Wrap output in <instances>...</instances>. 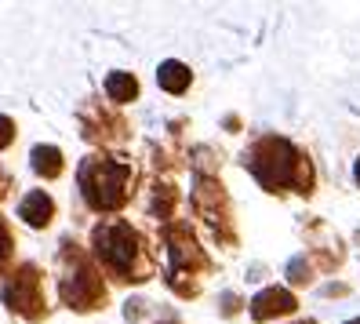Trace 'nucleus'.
I'll return each instance as SVG.
<instances>
[{
    "label": "nucleus",
    "mask_w": 360,
    "mask_h": 324,
    "mask_svg": "<svg viewBox=\"0 0 360 324\" xmlns=\"http://www.w3.org/2000/svg\"><path fill=\"white\" fill-rule=\"evenodd\" d=\"M157 84H160L167 95H182L189 84H193V73H189L186 62L167 58V62H160V70H157Z\"/></svg>",
    "instance_id": "nucleus-10"
},
{
    "label": "nucleus",
    "mask_w": 360,
    "mask_h": 324,
    "mask_svg": "<svg viewBox=\"0 0 360 324\" xmlns=\"http://www.w3.org/2000/svg\"><path fill=\"white\" fill-rule=\"evenodd\" d=\"M30 164L40 179H58L62 175V164H66V157H62L58 146H33L30 154Z\"/></svg>",
    "instance_id": "nucleus-11"
},
{
    "label": "nucleus",
    "mask_w": 360,
    "mask_h": 324,
    "mask_svg": "<svg viewBox=\"0 0 360 324\" xmlns=\"http://www.w3.org/2000/svg\"><path fill=\"white\" fill-rule=\"evenodd\" d=\"M321 292H324V295H328V299H335V295H346V292H349V288H346V285H324V288H321Z\"/></svg>",
    "instance_id": "nucleus-20"
},
{
    "label": "nucleus",
    "mask_w": 360,
    "mask_h": 324,
    "mask_svg": "<svg viewBox=\"0 0 360 324\" xmlns=\"http://www.w3.org/2000/svg\"><path fill=\"white\" fill-rule=\"evenodd\" d=\"M193 204H197V211L204 215V219L215 226V233L222 237V226L229 223V197H226L222 182H219V179H211V175H197Z\"/></svg>",
    "instance_id": "nucleus-7"
},
{
    "label": "nucleus",
    "mask_w": 360,
    "mask_h": 324,
    "mask_svg": "<svg viewBox=\"0 0 360 324\" xmlns=\"http://www.w3.org/2000/svg\"><path fill=\"white\" fill-rule=\"evenodd\" d=\"M346 324H360V317H356V320H346Z\"/></svg>",
    "instance_id": "nucleus-25"
},
{
    "label": "nucleus",
    "mask_w": 360,
    "mask_h": 324,
    "mask_svg": "<svg viewBox=\"0 0 360 324\" xmlns=\"http://www.w3.org/2000/svg\"><path fill=\"white\" fill-rule=\"evenodd\" d=\"M91 248L113 280H128V285L150 280V255H146L142 237L131 223H124V219L98 223L91 233Z\"/></svg>",
    "instance_id": "nucleus-2"
},
{
    "label": "nucleus",
    "mask_w": 360,
    "mask_h": 324,
    "mask_svg": "<svg viewBox=\"0 0 360 324\" xmlns=\"http://www.w3.org/2000/svg\"><path fill=\"white\" fill-rule=\"evenodd\" d=\"M4 302L15 310V313H22V317H30V320H40L48 313V306H44V292H40V266H33V263H22L8 280H4Z\"/></svg>",
    "instance_id": "nucleus-6"
},
{
    "label": "nucleus",
    "mask_w": 360,
    "mask_h": 324,
    "mask_svg": "<svg viewBox=\"0 0 360 324\" xmlns=\"http://www.w3.org/2000/svg\"><path fill=\"white\" fill-rule=\"evenodd\" d=\"M62 258L70 263V270H66V277H62V285H58V299L66 302L70 310H77V313H84V310H102V302H105L102 277H98V270L88 263V255L77 248L73 237H66V241H62Z\"/></svg>",
    "instance_id": "nucleus-4"
},
{
    "label": "nucleus",
    "mask_w": 360,
    "mask_h": 324,
    "mask_svg": "<svg viewBox=\"0 0 360 324\" xmlns=\"http://www.w3.org/2000/svg\"><path fill=\"white\" fill-rule=\"evenodd\" d=\"M167 251H172V288L179 292V295H197V273H204L207 270V255H204V248L193 241V230L189 226H172L167 230Z\"/></svg>",
    "instance_id": "nucleus-5"
},
{
    "label": "nucleus",
    "mask_w": 360,
    "mask_h": 324,
    "mask_svg": "<svg viewBox=\"0 0 360 324\" xmlns=\"http://www.w3.org/2000/svg\"><path fill=\"white\" fill-rule=\"evenodd\" d=\"M18 219H22L26 226H33V230H44V226L55 219V201H51V193L30 189L26 197L18 201Z\"/></svg>",
    "instance_id": "nucleus-9"
},
{
    "label": "nucleus",
    "mask_w": 360,
    "mask_h": 324,
    "mask_svg": "<svg viewBox=\"0 0 360 324\" xmlns=\"http://www.w3.org/2000/svg\"><path fill=\"white\" fill-rule=\"evenodd\" d=\"M15 142V120L0 113V149H8Z\"/></svg>",
    "instance_id": "nucleus-18"
},
{
    "label": "nucleus",
    "mask_w": 360,
    "mask_h": 324,
    "mask_svg": "<svg viewBox=\"0 0 360 324\" xmlns=\"http://www.w3.org/2000/svg\"><path fill=\"white\" fill-rule=\"evenodd\" d=\"M142 313H150V302H146V299H128V302H124V317H128V320H139Z\"/></svg>",
    "instance_id": "nucleus-17"
},
{
    "label": "nucleus",
    "mask_w": 360,
    "mask_h": 324,
    "mask_svg": "<svg viewBox=\"0 0 360 324\" xmlns=\"http://www.w3.org/2000/svg\"><path fill=\"white\" fill-rule=\"evenodd\" d=\"M11 251H15L11 230H8V223H4V219H0V270H4V266L11 263Z\"/></svg>",
    "instance_id": "nucleus-16"
},
{
    "label": "nucleus",
    "mask_w": 360,
    "mask_h": 324,
    "mask_svg": "<svg viewBox=\"0 0 360 324\" xmlns=\"http://www.w3.org/2000/svg\"><path fill=\"white\" fill-rule=\"evenodd\" d=\"M222 124H226V127H229V132H237V127H240V117H226V120H222Z\"/></svg>",
    "instance_id": "nucleus-22"
},
{
    "label": "nucleus",
    "mask_w": 360,
    "mask_h": 324,
    "mask_svg": "<svg viewBox=\"0 0 360 324\" xmlns=\"http://www.w3.org/2000/svg\"><path fill=\"white\" fill-rule=\"evenodd\" d=\"M288 285H295V288L313 285V263L306 255H299V258H291V263H288Z\"/></svg>",
    "instance_id": "nucleus-15"
},
{
    "label": "nucleus",
    "mask_w": 360,
    "mask_h": 324,
    "mask_svg": "<svg viewBox=\"0 0 360 324\" xmlns=\"http://www.w3.org/2000/svg\"><path fill=\"white\" fill-rule=\"evenodd\" d=\"M77 182L95 211H117L131 197V164L117 157H88L77 171Z\"/></svg>",
    "instance_id": "nucleus-3"
},
{
    "label": "nucleus",
    "mask_w": 360,
    "mask_h": 324,
    "mask_svg": "<svg viewBox=\"0 0 360 324\" xmlns=\"http://www.w3.org/2000/svg\"><path fill=\"white\" fill-rule=\"evenodd\" d=\"M88 135L91 142H113V139H120L124 135V124L113 117V113H105V110H95L91 117H88Z\"/></svg>",
    "instance_id": "nucleus-12"
},
{
    "label": "nucleus",
    "mask_w": 360,
    "mask_h": 324,
    "mask_svg": "<svg viewBox=\"0 0 360 324\" xmlns=\"http://www.w3.org/2000/svg\"><path fill=\"white\" fill-rule=\"evenodd\" d=\"M299 324H316V320H299Z\"/></svg>",
    "instance_id": "nucleus-24"
},
{
    "label": "nucleus",
    "mask_w": 360,
    "mask_h": 324,
    "mask_svg": "<svg viewBox=\"0 0 360 324\" xmlns=\"http://www.w3.org/2000/svg\"><path fill=\"white\" fill-rule=\"evenodd\" d=\"M240 313V295H222V317Z\"/></svg>",
    "instance_id": "nucleus-19"
},
{
    "label": "nucleus",
    "mask_w": 360,
    "mask_h": 324,
    "mask_svg": "<svg viewBox=\"0 0 360 324\" xmlns=\"http://www.w3.org/2000/svg\"><path fill=\"white\" fill-rule=\"evenodd\" d=\"M105 95H110L117 106H124V102H135V99H139V80H135L131 73L117 70V73L105 77Z\"/></svg>",
    "instance_id": "nucleus-13"
},
{
    "label": "nucleus",
    "mask_w": 360,
    "mask_h": 324,
    "mask_svg": "<svg viewBox=\"0 0 360 324\" xmlns=\"http://www.w3.org/2000/svg\"><path fill=\"white\" fill-rule=\"evenodd\" d=\"M353 179H356V186H360V157H356V168H353Z\"/></svg>",
    "instance_id": "nucleus-23"
},
{
    "label": "nucleus",
    "mask_w": 360,
    "mask_h": 324,
    "mask_svg": "<svg viewBox=\"0 0 360 324\" xmlns=\"http://www.w3.org/2000/svg\"><path fill=\"white\" fill-rule=\"evenodd\" d=\"M175 201H179V189H175V186H167V182H157L150 211L157 215V219H167V215H172V208H175Z\"/></svg>",
    "instance_id": "nucleus-14"
},
{
    "label": "nucleus",
    "mask_w": 360,
    "mask_h": 324,
    "mask_svg": "<svg viewBox=\"0 0 360 324\" xmlns=\"http://www.w3.org/2000/svg\"><path fill=\"white\" fill-rule=\"evenodd\" d=\"M299 310V299H295L291 288H262L255 299H251V317L259 324L277 320V317H291Z\"/></svg>",
    "instance_id": "nucleus-8"
},
{
    "label": "nucleus",
    "mask_w": 360,
    "mask_h": 324,
    "mask_svg": "<svg viewBox=\"0 0 360 324\" xmlns=\"http://www.w3.org/2000/svg\"><path fill=\"white\" fill-rule=\"evenodd\" d=\"M164 324H175V320H164Z\"/></svg>",
    "instance_id": "nucleus-26"
},
{
    "label": "nucleus",
    "mask_w": 360,
    "mask_h": 324,
    "mask_svg": "<svg viewBox=\"0 0 360 324\" xmlns=\"http://www.w3.org/2000/svg\"><path fill=\"white\" fill-rule=\"evenodd\" d=\"M244 164L248 171L262 182V189L269 193H302V197H309L313 193V164L309 157L302 154L299 146H291L288 139L281 135H262L255 146L244 154Z\"/></svg>",
    "instance_id": "nucleus-1"
},
{
    "label": "nucleus",
    "mask_w": 360,
    "mask_h": 324,
    "mask_svg": "<svg viewBox=\"0 0 360 324\" xmlns=\"http://www.w3.org/2000/svg\"><path fill=\"white\" fill-rule=\"evenodd\" d=\"M8 189H11V179H8V171H0V201L8 197Z\"/></svg>",
    "instance_id": "nucleus-21"
}]
</instances>
